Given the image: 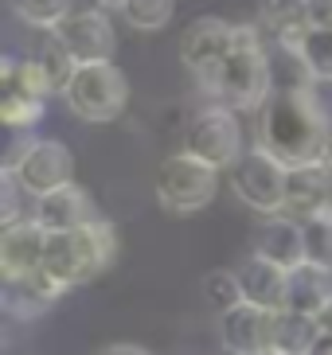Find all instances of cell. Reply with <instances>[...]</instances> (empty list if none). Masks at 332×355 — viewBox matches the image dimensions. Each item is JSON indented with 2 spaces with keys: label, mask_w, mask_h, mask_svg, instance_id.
Masks as SVG:
<instances>
[{
  "label": "cell",
  "mask_w": 332,
  "mask_h": 355,
  "mask_svg": "<svg viewBox=\"0 0 332 355\" xmlns=\"http://www.w3.org/2000/svg\"><path fill=\"white\" fill-rule=\"evenodd\" d=\"M332 117L317 98L313 83H281L258 110V145L285 168L313 164L324 157V137Z\"/></svg>",
  "instance_id": "1"
},
{
  "label": "cell",
  "mask_w": 332,
  "mask_h": 355,
  "mask_svg": "<svg viewBox=\"0 0 332 355\" xmlns=\"http://www.w3.org/2000/svg\"><path fill=\"white\" fill-rule=\"evenodd\" d=\"M274 59L266 51V40L254 24H235L231 51L219 67V78L211 86V98L231 110H262V102L274 94Z\"/></svg>",
  "instance_id": "2"
},
{
  "label": "cell",
  "mask_w": 332,
  "mask_h": 355,
  "mask_svg": "<svg viewBox=\"0 0 332 355\" xmlns=\"http://www.w3.org/2000/svg\"><path fill=\"white\" fill-rule=\"evenodd\" d=\"M117 258V234L114 223L94 219L74 230H47V254H43V270L51 273L63 289L71 293L78 285L94 282L106 273Z\"/></svg>",
  "instance_id": "3"
},
{
  "label": "cell",
  "mask_w": 332,
  "mask_h": 355,
  "mask_svg": "<svg viewBox=\"0 0 332 355\" xmlns=\"http://www.w3.org/2000/svg\"><path fill=\"white\" fill-rule=\"evenodd\" d=\"M67 105L74 117L90 125H110L129 105V78L117 71V63H78L71 86H67Z\"/></svg>",
  "instance_id": "4"
},
{
  "label": "cell",
  "mask_w": 332,
  "mask_h": 355,
  "mask_svg": "<svg viewBox=\"0 0 332 355\" xmlns=\"http://www.w3.org/2000/svg\"><path fill=\"white\" fill-rule=\"evenodd\" d=\"M219 168L199 160L196 153H172L165 164L156 168V199L168 215H192L204 211L215 199Z\"/></svg>",
  "instance_id": "5"
},
{
  "label": "cell",
  "mask_w": 332,
  "mask_h": 355,
  "mask_svg": "<svg viewBox=\"0 0 332 355\" xmlns=\"http://www.w3.org/2000/svg\"><path fill=\"white\" fill-rule=\"evenodd\" d=\"M4 168L16 172L28 196H47V191L63 188V184H71L74 180V157L71 148L55 141V137H20L16 145H12L8 160Z\"/></svg>",
  "instance_id": "6"
},
{
  "label": "cell",
  "mask_w": 332,
  "mask_h": 355,
  "mask_svg": "<svg viewBox=\"0 0 332 355\" xmlns=\"http://www.w3.org/2000/svg\"><path fill=\"white\" fill-rule=\"evenodd\" d=\"M285 176H290V168L281 164L274 153H266L262 145L247 148L227 168L231 191L250 211H258V215H278V211H285Z\"/></svg>",
  "instance_id": "7"
},
{
  "label": "cell",
  "mask_w": 332,
  "mask_h": 355,
  "mask_svg": "<svg viewBox=\"0 0 332 355\" xmlns=\"http://www.w3.org/2000/svg\"><path fill=\"white\" fill-rule=\"evenodd\" d=\"M184 148L188 153H196L199 160L215 164L219 172H227V168L247 153V148H242L239 110H231V105H223V102L204 105V110L192 117V125H188Z\"/></svg>",
  "instance_id": "8"
},
{
  "label": "cell",
  "mask_w": 332,
  "mask_h": 355,
  "mask_svg": "<svg viewBox=\"0 0 332 355\" xmlns=\"http://www.w3.org/2000/svg\"><path fill=\"white\" fill-rule=\"evenodd\" d=\"M231 40H235V24L219 20V16H204V20L188 24L184 35H180V63L196 74V83L211 94V86L219 78V67L231 51Z\"/></svg>",
  "instance_id": "9"
},
{
  "label": "cell",
  "mask_w": 332,
  "mask_h": 355,
  "mask_svg": "<svg viewBox=\"0 0 332 355\" xmlns=\"http://www.w3.org/2000/svg\"><path fill=\"white\" fill-rule=\"evenodd\" d=\"M55 32H59V40L71 47V55L78 63H110L117 55V32H114V24H110L102 4H98V8L71 12Z\"/></svg>",
  "instance_id": "10"
},
{
  "label": "cell",
  "mask_w": 332,
  "mask_h": 355,
  "mask_svg": "<svg viewBox=\"0 0 332 355\" xmlns=\"http://www.w3.org/2000/svg\"><path fill=\"white\" fill-rule=\"evenodd\" d=\"M274 340V313L262 304H235L227 313H219V344L231 355H270Z\"/></svg>",
  "instance_id": "11"
},
{
  "label": "cell",
  "mask_w": 332,
  "mask_h": 355,
  "mask_svg": "<svg viewBox=\"0 0 332 355\" xmlns=\"http://www.w3.org/2000/svg\"><path fill=\"white\" fill-rule=\"evenodd\" d=\"M43 254H47V227L35 215L0 230V277L4 282L35 273L43 266Z\"/></svg>",
  "instance_id": "12"
},
{
  "label": "cell",
  "mask_w": 332,
  "mask_h": 355,
  "mask_svg": "<svg viewBox=\"0 0 332 355\" xmlns=\"http://www.w3.org/2000/svg\"><path fill=\"white\" fill-rule=\"evenodd\" d=\"M254 254L278 261L281 270H293L305 261V223L290 211L278 215H262L258 230H254Z\"/></svg>",
  "instance_id": "13"
},
{
  "label": "cell",
  "mask_w": 332,
  "mask_h": 355,
  "mask_svg": "<svg viewBox=\"0 0 332 355\" xmlns=\"http://www.w3.org/2000/svg\"><path fill=\"white\" fill-rule=\"evenodd\" d=\"M31 215H35L47 230H74V227H86V223L102 219L98 207H94L90 191L78 188L74 180L63 184V188H55V191H47V196H35Z\"/></svg>",
  "instance_id": "14"
},
{
  "label": "cell",
  "mask_w": 332,
  "mask_h": 355,
  "mask_svg": "<svg viewBox=\"0 0 332 355\" xmlns=\"http://www.w3.org/2000/svg\"><path fill=\"white\" fill-rule=\"evenodd\" d=\"M239 282H242V297L250 304H262V309H285V293H290V270H281L278 261L262 258V254H250L239 270Z\"/></svg>",
  "instance_id": "15"
},
{
  "label": "cell",
  "mask_w": 332,
  "mask_h": 355,
  "mask_svg": "<svg viewBox=\"0 0 332 355\" xmlns=\"http://www.w3.org/2000/svg\"><path fill=\"white\" fill-rule=\"evenodd\" d=\"M285 211L297 219H313L329 211V164L313 160V164H297L285 176Z\"/></svg>",
  "instance_id": "16"
},
{
  "label": "cell",
  "mask_w": 332,
  "mask_h": 355,
  "mask_svg": "<svg viewBox=\"0 0 332 355\" xmlns=\"http://www.w3.org/2000/svg\"><path fill=\"white\" fill-rule=\"evenodd\" d=\"M63 293L67 289L40 266L35 273H24L16 282H4V309H8L16 320H31V316H40L43 309H51Z\"/></svg>",
  "instance_id": "17"
},
{
  "label": "cell",
  "mask_w": 332,
  "mask_h": 355,
  "mask_svg": "<svg viewBox=\"0 0 332 355\" xmlns=\"http://www.w3.org/2000/svg\"><path fill=\"white\" fill-rule=\"evenodd\" d=\"M321 320L313 313H297V309H278L274 313V340L270 352L274 355H309L321 340Z\"/></svg>",
  "instance_id": "18"
},
{
  "label": "cell",
  "mask_w": 332,
  "mask_h": 355,
  "mask_svg": "<svg viewBox=\"0 0 332 355\" xmlns=\"http://www.w3.org/2000/svg\"><path fill=\"white\" fill-rule=\"evenodd\" d=\"M329 301H332V270L313 266V261L293 266L290 270V293H285V309H297V313L317 316Z\"/></svg>",
  "instance_id": "19"
},
{
  "label": "cell",
  "mask_w": 332,
  "mask_h": 355,
  "mask_svg": "<svg viewBox=\"0 0 332 355\" xmlns=\"http://www.w3.org/2000/svg\"><path fill=\"white\" fill-rule=\"evenodd\" d=\"M258 16L281 47H297L309 32V0H258Z\"/></svg>",
  "instance_id": "20"
},
{
  "label": "cell",
  "mask_w": 332,
  "mask_h": 355,
  "mask_svg": "<svg viewBox=\"0 0 332 355\" xmlns=\"http://www.w3.org/2000/svg\"><path fill=\"white\" fill-rule=\"evenodd\" d=\"M0 78H4V94L35 98V102H47V98L55 94L35 55H31V59H4V71H0Z\"/></svg>",
  "instance_id": "21"
},
{
  "label": "cell",
  "mask_w": 332,
  "mask_h": 355,
  "mask_svg": "<svg viewBox=\"0 0 332 355\" xmlns=\"http://www.w3.org/2000/svg\"><path fill=\"white\" fill-rule=\"evenodd\" d=\"M35 59H40V67H43V74H47V83H51L55 94H67V86H71L74 71H78V59H74L71 47L59 40V32H55V28L40 40Z\"/></svg>",
  "instance_id": "22"
},
{
  "label": "cell",
  "mask_w": 332,
  "mask_h": 355,
  "mask_svg": "<svg viewBox=\"0 0 332 355\" xmlns=\"http://www.w3.org/2000/svg\"><path fill=\"white\" fill-rule=\"evenodd\" d=\"M293 51L301 55V63L313 83H332V28L309 24V32L301 35V43Z\"/></svg>",
  "instance_id": "23"
},
{
  "label": "cell",
  "mask_w": 332,
  "mask_h": 355,
  "mask_svg": "<svg viewBox=\"0 0 332 355\" xmlns=\"http://www.w3.org/2000/svg\"><path fill=\"white\" fill-rule=\"evenodd\" d=\"M199 293H204V304H208L215 316L247 301V297H242V282H239V273H235V270H211V273H204Z\"/></svg>",
  "instance_id": "24"
},
{
  "label": "cell",
  "mask_w": 332,
  "mask_h": 355,
  "mask_svg": "<svg viewBox=\"0 0 332 355\" xmlns=\"http://www.w3.org/2000/svg\"><path fill=\"white\" fill-rule=\"evenodd\" d=\"M8 4H12V12H16L24 24L43 28V32L59 28V24L74 12V0H8Z\"/></svg>",
  "instance_id": "25"
},
{
  "label": "cell",
  "mask_w": 332,
  "mask_h": 355,
  "mask_svg": "<svg viewBox=\"0 0 332 355\" xmlns=\"http://www.w3.org/2000/svg\"><path fill=\"white\" fill-rule=\"evenodd\" d=\"M122 12H125V24L137 28V32H160L172 20L176 0H125Z\"/></svg>",
  "instance_id": "26"
},
{
  "label": "cell",
  "mask_w": 332,
  "mask_h": 355,
  "mask_svg": "<svg viewBox=\"0 0 332 355\" xmlns=\"http://www.w3.org/2000/svg\"><path fill=\"white\" fill-rule=\"evenodd\" d=\"M305 261L332 270V211L305 219Z\"/></svg>",
  "instance_id": "27"
},
{
  "label": "cell",
  "mask_w": 332,
  "mask_h": 355,
  "mask_svg": "<svg viewBox=\"0 0 332 355\" xmlns=\"http://www.w3.org/2000/svg\"><path fill=\"white\" fill-rule=\"evenodd\" d=\"M43 117V102L35 98H20V94H4L0 98V121L12 129V133H24Z\"/></svg>",
  "instance_id": "28"
},
{
  "label": "cell",
  "mask_w": 332,
  "mask_h": 355,
  "mask_svg": "<svg viewBox=\"0 0 332 355\" xmlns=\"http://www.w3.org/2000/svg\"><path fill=\"white\" fill-rule=\"evenodd\" d=\"M309 20L321 24V28H332V0H309Z\"/></svg>",
  "instance_id": "29"
},
{
  "label": "cell",
  "mask_w": 332,
  "mask_h": 355,
  "mask_svg": "<svg viewBox=\"0 0 332 355\" xmlns=\"http://www.w3.org/2000/svg\"><path fill=\"white\" fill-rule=\"evenodd\" d=\"M94 355H153V352H145L141 344H106V347H98Z\"/></svg>",
  "instance_id": "30"
},
{
  "label": "cell",
  "mask_w": 332,
  "mask_h": 355,
  "mask_svg": "<svg viewBox=\"0 0 332 355\" xmlns=\"http://www.w3.org/2000/svg\"><path fill=\"white\" fill-rule=\"evenodd\" d=\"M309 355H332V332H321V340H317V347Z\"/></svg>",
  "instance_id": "31"
},
{
  "label": "cell",
  "mask_w": 332,
  "mask_h": 355,
  "mask_svg": "<svg viewBox=\"0 0 332 355\" xmlns=\"http://www.w3.org/2000/svg\"><path fill=\"white\" fill-rule=\"evenodd\" d=\"M317 320H321V328H324V332H332V301L324 304L321 313H317Z\"/></svg>",
  "instance_id": "32"
},
{
  "label": "cell",
  "mask_w": 332,
  "mask_h": 355,
  "mask_svg": "<svg viewBox=\"0 0 332 355\" xmlns=\"http://www.w3.org/2000/svg\"><path fill=\"white\" fill-rule=\"evenodd\" d=\"M324 164H332V125H329V137H324Z\"/></svg>",
  "instance_id": "33"
},
{
  "label": "cell",
  "mask_w": 332,
  "mask_h": 355,
  "mask_svg": "<svg viewBox=\"0 0 332 355\" xmlns=\"http://www.w3.org/2000/svg\"><path fill=\"white\" fill-rule=\"evenodd\" d=\"M94 4H102V8H125V0H94Z\"/></svg>",
  "instance_id": "34"
},
{
  "label": "cell",
  "mask_w": 332,
  "mask_h": 355,
  "mask_svg": "<svg viewBox=\"0 0 332 355\" xmlns=\"http://www.w3.org/2000/svg\"><path fill=\"white\" fill-rule=\"evenodd\" d=\"M329 211H332V164H329Z\"/></svg>",
  "instance_id": "35"
},
{
  "label": "cell",
  "mask_w": 332,
  "mask_h": 355,
  "mask_svg": "<svg viewBox=\"0 0 332 355\" xmlns=\"http://www.w3.org/2000/svg\"><path fill=\"white\" fill-rule=\"evenodd\" d=\"M270 355H274V352H270Z\"/></svg>",
  "instance_id": "36"
}]
</instances>
